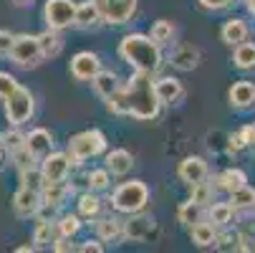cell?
Listing matches in <instances>:
<instances>
[{
    "label": "cell",
    "mask_w": 255,
    "mask_h": 253,
    "mask_svg": "<svg viewBox=\"0 0 255 253\" xmlns=\"http://www.w3.org/2000/svg\"><path fill=\"white\" fill-rule=\"evenodd\" d=\"M159 99L154 81L147 71H134V76L106 99V109L114 114H129L134 119H154L159 114Z\"/></svg>",
    "instance_id": "1"
},
{
    "label": "cell",
    "mask_w": 255,
    "mask_h": 253,
    "mask_svg": "<svg viewBox=\"0 0 255 253\" xmlns=\"http://www.w3.org/2000/svg\"><path fill=\"white\" fill-rule=\"evenodd\" d=\"M119 56L134 66V71H147V74H154L162 66V51L159 43H154L149 35L144 33H129L122 38L119 43Z\"/></svg>",
    "instance_id": "2"
},
{
    "label": "cell",
    "mask_w": 255,
    "mask_h": 253,
    "mask_svg": "<svg viewBox=\"0 0 255 253\" xmlns=\"http://www.w3.org/2000/svg\"><path fill=\"white\" fill-rule=\"evenodd\" d=\"M104 147H106L104 132H99V129H86V132H81V134H76V137H71V142H68V157L74 160V165H81V162H86V160L101 155Z\"/></svg>",
    "instance_id": "3"
},
{
    "label": "cell",
    "mask_w": 255,
    "mask_h": 253,
    "mask_svg": "<svg viewBox=\"0 0 255 253\" xmlns=\"http://www.w3.org/2000/svg\"><path fill=\"white\" fill-rule=\"evenodd\" d=\"M147 200H149V188L144 185V183H139V180H131V183L119 185V188L114 190V195H112L114 208L122 210V213H129V215L144 210Z\"/></svg>",
    "instance_id": "4"
},
{
    "label": "cell",
    "mask_w": 255,
    "mask_h": 253,
    "mask_svg": "<svg viewBox=\"0 0 255 253\" xmlns=\"http://www.w3.org/2000/svg\"><path fill=\"white\" fill-rule=\"evenodd\" d=\"M33 109H35V101H33V94L25 89V86H15L13 94L5 96V117L10 124L20 127L23 122H28L33 117Z\"/></svg>",
    "instance_id": "5"
},
{
    "label": "cell",
    "mask_w": 255,
    "mask_h": 253,
    "mask_svg": "<svg viewBox=\"0 0 255 253\" xmlns=\"http://www.w3.org/2000/svg\"><path fill=\"white\" fill-rule=\"evenodd\" d=\"M10 58L13 63H18L20 68H33L38 66L43 53L38 46V35H15L13 46H10Z\"/></svg>",
    "instance_id": "6"
},
{
    "label": "cell",
    "mask_w": 255,
    "mask_h": 253,
    "mask_svg": "<svg viewBox=\"0 0 255 253\" xmlns=\"http://www.w3.org/2000/svg\"><path fill=\"white\" fill-rule=\"evenodd\" d=\"M43 20L53 30H63L76 23V3L74 0H48L43 8Z\"/></svg>",
    "instance_id": "7"
},
{
    "label": "cell",
    "mask_w": 255,
    "mask_h": 253,
    "mask_svg": "<svg viewBox=\"0 0 255 253\" xmlns=\"http://www.w3.org/2000/svg\"><path fill=\"white\" fill-rule=\"evenodd\" d=\"M94 5L101 13V20L122 25L127 20H131L134 10H136V0H94Z\"/></svg>",
    "instance_id": "8"
},
{
    "label": "cell",
    "mask_w": 255,
    "mask_h": 253,
    "mask_svg": "<svg viewBox=\"0 0 255 253\" xmlns=\"http://www.w3.org/2000/svg\"><path fill=\"white\" fill-rule=\"evenodd\" d=\"M99 71H101V61L91 51H81L71 58V76L79 81H91Z\"/></svg>",
    "instance_id": "9"
},
{
    "label": "cell",
    "mask_w": 255,
    "mask_h": 253,
    "mask_svg": "<svg viewBox=\"0 0 255 253\" xmlns=\"http://www.w3.org/2000/svg\"><path fill=\"white\" fill-rule=\"evenodd\" d=\"M71 170V157L63 155V152H48L43 157V165H41V172H43V180L46 183H63L66 175Z\"/></svg>",
    "instance_id": "10"
},
{
    "label": "cell",
    "mask_w": 255,
    "mask_h": 253,
    "mask_svg": "<svg viewBox=\"0 0 255 253\" xmlns=\"http://www.w3.org/2000/svg\"><path fill=\"white\" fill-rule=\"evenodd\" d=\"M152 233H154V218H152V215H141V210L131 213V221L124 223V238H129L134 243L149 241Z\"/></svg>",
    "instance_id": "11"
},
{
    "label": "cell",
    "mask_w": 255,
    "mask_h": 253,
    "mask_svg": "<svg viewBox=\"0 0 255 253\" xmlns=\"http://www.w3.org/2000/svg\"><path fill=\"white\" fill-rule=\"evenodd\" d=\"M13 210L20 215V218H28V215H35L41 210V193H35L30 188H20L13 198Z\"/></svg>",
    "instance_id": "12"
},
{
    "label": "cell",
    "mask_w": 255,
    "mask_h": 253,
    "mask_svg": "<svg viewBox=\"0 0 255 253\" xmlns=\"http://www.w3.org/2000/svg\"><path fill=\"white\" fill-rule=\"evenodd\" d=\"M154 94L159 99V104H177L185 96V86H182L174 76H162L154 81Z\"/></svg>",
    "instance_id": "13"
},
{
    "label": "cell",
    "mask_w": 255,
    "mask_h": 253,
    "mask_svg": "<svg viewBox=\"0 0 255 253\" xmlns=\"http://www.w3.org/2000/svg\"><path fill=\"white\" fill-rule=\"evenodd\" d=\"M177 172L187 185H195V183H202V180L207 177V162L202 157H185L179 162Z\"/></svg>",
    "instance_id": "14"
},
{
    "label": "cell",
    "mask_w": 255,
    "mask_h": 253,
    "mask_svg": "<svg viewBox=\"0 0 255 253\" xmlns=\"http://www.w3.org/2000/svg\"><path fill=\"white\" fill-rule=\"evenodd\" d=\"M51 144H53V137L43 127H38V129H33L30 134H25V150L33 157H46L51 152Z\"/></svg>",
    "instance_id": "15"
},
{
    "label": "cell",
    "mask_w": 255,
    "mask_h": 253,
    "mask_svg": "<svg viewBox=\"0 0 255 253\" xmlns=\"http://www.w3.org/2000/svg\"><path fill=\"white\" fill-rule=\"evenodd\" d=\"M197 63H200V51L190 43H182L172 51V66L179 71H192L197 68Z\"/></svg>",
    "instance_id": "16"
},
{
    "label": "cell",
    "mask_w": 255,
    "mask_h": 253,
    "mask_svg": "<svg viewBox=\"0 0 255 253\" xmlns=\"http://www.w3.org/2000/svg\"><path fill=\"white\" fill-rule=\"evenodd\" d=\"M230 104L238 106V109H250L255 106V84L253 81H238L230 89Z\"/></svg>",
    "instance_id": "17"
},
{
    "label": "cell",
    "mask_w": 255,
    "mask_h": 253,
    "mask_svg": "<svg viewBox=\"0 0 255 253\" xmlns=\"http://www.w3.org/2000/svg\"><path fill=\"white\" fill-rule=\"evenodd\" d=\"M131 165H134V157L127 150H112L106 155V170L112 175H127L131 170Z\"/></svg>",
    "instance_id": "18"
},
{
    "label": "cell",
    "mask_w": 255,
    "mask_h": 253,
    "mask_svg": "<svg viewBox=\"0 0 255 253\" xmlns=\"http://www.w3.org/2000/svg\"><path fill=\"white\" fill-rule=\"evenodd\" d=\"M38 46H41L43 58H53V56H58V53H61V48H63V38L58 35V30L48 28L46 33H41V35H38Z\"/></svg>",
    "instance_id": "19"
},
{
    "label": "cell",
    "mask_w": 255,
    "mask_h": 253,
    "mask_svg": "<svg viewBox=\"0 0 255 253\" xmlns=\"http://www.w3.org/2000/svg\"><path fill=\"white\" fill-rule=\"evenodd\" d=\"M91 84H94L96 94L104 96V99H109V96H112V94L119 89V81H117V74H114V71H99V74L91 79Z\"/></svg>",
    "instance_id": "20"
},
{
    "label": "cell",
    "mask_w": 255,
    "mask_h": 253,
    "mask_svg": "<svg viewBox=\"0 0 255 253\" xmlns=\"http://www.w3.org/2000/svg\"><path fill=\"white\" fill-rule=\"evenodd\" d=\"M245 38H248V25H245V20L233 18V20H228V23L223 25V41H225L228 46H238V43H243Z\"/></svg>",
    "instance_id": "21"
},
{
    "label": "cell",
    "mask_w": 255,
    "mask_h": 253,
    "mask_svg": "<svg viewBox=\"0 0 255 253\" xmlns=\"http://www.w3.org/2000/svg\"><path fill=\"white\" fill-rule=\"evenodd\" d=\"M66 195H68V185L66 183H46L43 190H41V203L58 208V205H63Z\"/></svg>",
    "instance_id": "22"
},
{
    "label": "cell",
    "mask_w": 255,
    "mask_h": 253,
    "mask_svg": "<svg viewBox=\"0 0 255 253\" xmlns=\"http://www.w3.org/2000/svg\"><path fill=\"white\" fill-rule=\"evenodd\" d=\"M192 231H190V236H192V243H197L200 248H207V246H215L217 243V231H215V226L212 223H195V226H190Z\"/></svg>",
    "instance_id": "23"
},
{
    "label": "cell",
    "mask_w": 255,
    "mask_h": 253,
    "mask_svg": "<svg viewBox=\"0 0 255 253\" xmlns=\"http://www.w3.org/2000/svg\"><path fill=\"white\" fill-rule=\"evenodd\" d=\"M96 233L101 241H122L124 238V223L117 221V218H104L96 223Z\"/></svg>",
    "instance_id": "24"
},
{
    "label": "cell",
    "mask_w": 255,
    "mask_h": 253,
    "mask_svg": "<svg viewBox=\"0 0 255 253\" xmlns=\"http://www.w3.org/2000/svg\"><path fill=\"white\" fill-rule=\"evenodd\" d=\"M101 23V13L99 8L94 5V0L91 3H84V5H76V23L79 28H96Z\"/></svg>",
    "instance_id": "25"
},
{
    "label": "cell",
    "mask_w": 255,
    "mask_h": 253,
    "mask_svg": "<svg viewBox=\"0 0 255 253\" xmlns=\"http://www.w3.org/2000/svg\"><path fill=\"white\" fill-rule=\"evenodd\" d=\"M248 183V177H245V172L243 170H225V172H220V177H217V188L220 190H228V193H233V190H238V188H243Z\"/></svg>",
    "instance_id": "26"
},
{
    "label": "cell",
    "mask_w": 255,
    "mask_h": 253,
    "mask_svg": "<svg viewBox=\"0 0 255 253\" xmlns=\"http://www.w3.org/2000/svg\"><path fill=\"white\" fill-rule=\"evenodd\" d=\"M235 66L243 71H253L255 68V43H238L235 48Z\"/></svg>",
    "instance_id": "27"
},
{
    "label": "cell",
    "mask_w": 255,
    "mask_h": 253,
    "mask_svg": "<svg viewBox=\"0 0 255 253\" xmlns=\"http://www.w3.org/2000/svg\"><path fill=\"white\" fill-rule=\"evenodd\" d=\"M233 213H235V208L230 203H212L207 215H210L212 226H228L233 221Z\"/></svg>",
    "instance_id": "28"
},
{
    "label": "cell",
    "mask_w": 255,
    "mask_h": 253,
    "mask_svg": "<svg viewBox=\"0 0 255 253\" xmlns=\"http://www.w3.org/2000/svg\"><path fill=\"white\" fill-rule=\"evenodd\" d=\"M177 218H179V223H185V226L200 223V221H202V205H197V203H192V200L185 203V205H179Z\"/></svg>",
    "instance_id": "29"
},
{
    "label": "cell",
    "mask_w": 255,
    "mask_h": 253,
    "mask_svg": "<svg viewBox=\"0 0 255 253\" xmlns=\"http://www.w3.org/2000/svg\"><path fill=\"white\" fill-rule=\"evenodd\" d=\"M79 213L84 215V218H99V213H101V200H99V195L84 193V195L79 198Z\"/></svg>",
    "instance_id": "30"
},
{
    "label": "cell",
    "mask_w": 255,
    "mask_h": 253,
    "mask_svg": "<svg viewBox=\"0 0 255 253\" xmlns=\"http://www.w3.org/2000/svg\"><path fill=\"white\" fill-rule=\"evenodd\" d=\"M172 35H174V25H172V20H157V23L152 25L149 38H152L154 43L164 46V43H172Z\"/></svg>",
    "instance_id": "31"
},
{
    "label": "cell",
    "mask_w": 255,
    "mask_h": 253,
    "mask_svg": "<svg viewBox=\"0 0 255 253\" xmlns=\"http://www.w3.org/2000/svg\"><path fill=\"white\" fill-rule=\"evenodd\" d=\"M20 183H23V188H30L35 193H41L46 180H43V172L38 167H28V170H20Z\"/></svg>",
    "instance_id": "32"
},
{
    "label": "cell",
    "mask_w": 255,
    "mask_h": 253,
    "mask_svg": "<svg viewBox=\"0 0 255 253\" xmlns=\"http://www.w3.org/2000/svg\"><path fill=\"white\" fill-rule=\"evenodd\" d=\"M230 205L235 210H240V208H255V190H250L248 185L233 190L230 193Z\"/></svg>",
    "instance_id": "33"
},
{
    "label": "cell",
    "mask_w": 255,
    "mask_h": 253,
    "mask_svg": "<svg viewBox=\"0 0 255 253\" xmlns=\"http://www.w3.org/2000/svg\"><path fill=\"white\" fill-rule=\"evenodd\" d=\"M192 188V193H190V200L192 203H197V205H207V203H212V185L210 183H205V180H202V183H195V185H190Z\"/></svg>",
    "instance_id": "34"
},
{
    "label": "cell",
    "mask_w": 255,
    "mask_h": 253,
    "mask_svg": "<svg viewBox=\"0 0 255 253\" xmlns=\"http://www.w3.org/2000/svg\"><path fill=\"white\" fill-rule=\"evenodd\" d=\"M86 183L91 190H106L109 183H112V177H109V170H91L86 175Z\"/></svg>",
    "instance_id": "35"
},
{
    "label": "cell",
    "mask_w": 255,
    "mask_h": 253,
    "mask_svg": "<svg viewBox=\"0 0 255 253\" xmlns=\"http://www.w3.org/2000/svg\"><path fill=\"white\" fill-rule=\"evenodd\" d=\"M79 228H81V221L76 218V215H63V218L58 221V233H61V236H66V238L76 236V233H79Z\"/></svg>",
    "instance_id": "36"
},
{
    "label": "cell",
    "mask_w": 255,
    "mask_h": 253,
    "mask_svg": "<svg viewBox=\"0 0 255 253\" xmlns=\"http://www.w3.org/2000/svg\"><path fill=\"white\" fill-rule=\"evenodd\" d=\"M33 241L43 246V243H53V226L48 221H41L38 226H35V233H33Z\"/></svg>",
    "instance_id": "37"
},
{
    "label": "cell",
    "mask_w": 255,
    "mask_h": 253,
    "mask_svg": "<svg viewBox=\"0 0 255 253\" xmlns=\"http://www.w3.org/2000/svg\"><path fill=\"white\" fill-rule=\"evenodd\" d=\"M10 155H13V162H15V167H18V170L35 167V157H33L25 147H20V150H15V152H10Z\"/></svg>",
    "instance_id": "38"
},
{
    "label": "cell",
    "mask_w": 255,
    "mask_h": 253,
    "mask_svg": "<svg viewBox=\"0 0 255 253\" xmlns=\"http://www.w3.org/2000/svg\"><path fill=\"white\" fill-rule=\"evenodd\" d=\"M3 142H5V150H8V152H15V150L25 147V134H20V132H8V134H3Z\"/></svg>",
    "instance_id": "39"
},
{
    "label": "cell",
    "mask_w": 255,
    "mask_h": 253,
    "mask_svg": "<svg viewBox=\"0 0 255 253\" xmlns=\"http://www.w3.org/2000/svg\"><path fill=\"white\" fill-rule=\"evenodd\" d=\"M15 86H18V81L10 74H5V71H0V99H5L8 94H13Z\"/></svg>",
    "instance_id": "40"
},
{
    "label": "cell",
    "mask_w": 255,
    "mask_h": 253,
    "mask_svg": "<svg viewBox=\"0 0 255 253\" xmlns=\"http://www.w3.org/2000/svg\"><path fill=\"white\" fill-rule=\"evenodd\" d=\"M15 35L10 30H0V56H10V46H13Z\"/></svg>",
    "instance_id": "41"
},
{
    "label": "cell",
    "mask_w": 255,
    "mask_h": 253,
    "mask_svg": "<svg viewBox=\"0 0 255 253\" xmlns=\"http://www.w3.org/2000/svg\"><path fill=\"white\" fill-rule=\"evenodd\" d=\"M233 3H235V0H200V5L207 8V10H223V8H228Z\"/></svg>",
    "instance_id": "42"
},
{
    "label": "cell",
    "mask_w": 255,
    "mask_h": 253,
    "mask_svg": "<svg viewBox=\"0 0 255 253\" xmlns=\"http://www.w3.org/2000/svg\"><path fill=\"white\" fill-rule=\"evenodd\" d=\"M53 251H58V253H71V251H76V248H74V243H71L66 236H61L58 241H53Z\"/></svg>",
    "instance_id": "43"
},
{
    "label": "cell",
    "mask_w": 255,
    "mask_h": 253,
    "mask_svg": "<svg viewBox=\"0 0 255 253\" xmlns=\"http://www.w3.org/2000/svg\"><path fill=\"white\" fill-rule=\"evenodd\" d=\"M245 144H248V142L243 139V134H240V132H238V134H230V150H233V152H240V150L245 147Z\"/></svg>",
    "instance_id": "44"
},
{
    "label": "cell",
    "mask_w": 255,
    "mask_h": 253,
    "mask_svg": "<svg viewBox=\"0 0 255 253\" xmlns=\"http://www.w3.org/2000/svg\"><path fill=\"white\" fill-rule=\"evenodd\" d=\"M79 251H84V253H101V251H104V246H101L99 241H86Z\"/></svg>",
    "instance_id": "45"
},
{
    "label": "cell",
    "mask_w": 255,
    "mask_h": 253,
    "mask_svg": "<svg viewBox=\"0 0 255 253\" xmlns=\"http://www.w3.org/2000/svg\"><path fill=\"white\" fill-rule=\"evenodd\" d=\"M240 134H243V139H245L248 144H253V127H243Z\"/></svg>",
    "instance_id": "46"
},
{
    "label": "cell",
    "mask_w": 255,
    "mask_h": 253,
    "mask_svg": "<svg viewBox=\"0 0 255 253\" xmlns=\"http://www.w3.org/2000/svg\"><path fill=\"white\" fill-rule=\"evenodd\" d=\"M18 253H30V251H35V246H20V248H15Z\"/></svg>",
    "instance_id": "47"
},
{
    "label": "cell",
    "mask_w": 255,
    "mask_h": 253,
    "mask_svg": "<svg viewBox=\"0 0 255 253\" xmlns=\"http://www.w3.org/2000/svg\"><path fill=\"white\" fill-rule=\"evenodd\" d=\"M5 155H8V150H5V147H0V165L5 162Z\"/></svg>",
    "instance_id": "48"
},
{
    "label": "cell",
    "mask_w": 255,
    "mask_h": 253,
    "mask_svg": "<svg viewBox=\"0 0 255 253\" xmlns=\"http://www.w3.org/2000/svg\"><path fill=\"white\" fill-rule=\"evenodd\" d=\"M248 10L255 15V0H248Z\"/></svg>",
    "instance_id": "49"
},
{
    "label": "cell",
    "mask_w": 255,
    "mask_h": 253,
    "mask_svg": "<svg viewBox=\"0 0 255 253\" xmlns=\"http://www.w3.org/2000/svg\"><path fill=\"white\" fill-rule=\"evenodd\" d=\"M13 3H15V5H28L30 0H13Z\"/></svg>",
    "instance_id": "50"
},
{
    "label": "cell",
    "mask_w": 255,
    "mask_h": 253,
    "mask_svg": "<svg viewBox=\"0 0 255 253\" xmlns=\"http://www.w3.org/2000/svg\"><path fill=\"white\" fill-rule=\"evenodd\" d=\"M0 147H5V142H3V134H0Z\"/></svg>",
    "instance_id": "51"
},
{
    "label": "cell",
    "mask_w": 255,
    "mask_h": 253,
    "mask_svg": "<svg viewBox=\"0 0 255 253\" xmlns=\"http://www.w3.org/2000/svg\"><path fill=\"white\" fill-rule=\"evenodd\" d=\"M253 144H255V127H253Z\"/></svg>",
    "instance_id": "52"
}]
</instances>
